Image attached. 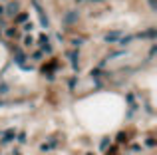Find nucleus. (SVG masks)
<instances>
[{"mask_svg":"<svg viewBox=\"0 0 157 155\" xmlns=\"http://www.w3.org/2000/svg\"><path fill=\"white\" fill-rule=\"evenodd\" d=\"M16 10H18V4H16V2L8 6V12H10V14H12V12H16Z\"/></svg>","mask_w":157,"mask_h":155,"instance_id":"1a4fd4ad","label":"nucleus"},{"mask_svg":"<svg viewBox=\"0 0 157 155\" xmlns=\"http://www.w3.org/2000/svg\"><path fill=\"white\" fill-rule=\"evenodd\" d=\"M2 12H4V8H2V6H0V14H2Z\"/></svg>","mask_w":157,"mask_h":155,"instance_id":"2eb2a0df","label":"nucleus"},{"mask_svg":"<svg viewBox=\"0 0 157 155\" xmlns=\"http://www.w3.org/2000/svg\"><path fill=\"white\" fill-rule=\"evenodd\" d=\"M0 36H2V30H0Z\"/></svg>","mask_w":157,"mask_h":155,"instance_id":"dca6fc26","label":"nucleus"},{"mask_svg":"<svg viewBox=\"0 0 157 155\" xmlns=\"http://www.w3.org/2000/svg\"><path fill=\"white\" fill-rule=\"evenodd\" d=\"M121 32H110L107 36H105V42H117V40H121Z\"/></svg>","mask_w":157,"mask_h":155,"instance_id":"f03ea898","label":"nucleus"},{"mask_svg":"<svg viewBox=\"0 0 157 155\" xmlns=\"http://www.w3.org/2000/svg\"><path fill=\"white\" fill-rule=\"evenodd\" d=\"M66 56L72 60V68H74V70H80V58H78V50H72V52H68Z\"/></svg>","mask_w":157,"mask_h":155,"instance_id":"f257e3e1","label":"nucleus"},{"mask_svg":"<svg viewBox=\"0 0 157 155\" xmlns=\"http://www.w3.org/2000/svg\"><path fill=\"white\" fill-rule=\"evenodd\" d=\"M6 36H8V38H18L20 34L16 32V28H8V30H6Z\"/></svg>","mask_w":157,"mask_h":155,"instance_id":"20e7f679","label":"nucleus"},{"mask_svg":"<svg viewBox=\"0 0 157 155\" xmlns=\"http://www.w3.org/2000/svg\"><path fill=\"white\" fill-rule=\"evenodd\" d=\"M76 20H78V14H76V12H70L68 18H66V24H72V22H76Z\"/></svg>","mask_w":157,"mask_h":155,"instance_id":"7ed1b4c3","label":"nucleus"},{"mask_svg":"<svg viewBox=\"0 0 157 155\" xmlns=\"http://www.w3.org/2000/svg\"><path fill=\"white\" fill-rule=\"evenodd\" d=\"M72 44L74 46H82L84 44V38H72Z\"/></svg>","mask_w":157,"mask_h":155,"instance_id":"423d86ee","label":"nucleus"},{"mask_svg":"<svg viewBox=\"0 0 157 155\" xmlns=\"http://www.w3.org/2000/svg\"><path fill=\"white\" fill-rule=\"evenodd\" d=\"M32 42H34L32 36H26V38H24V46H32Z\"/></svg>","mask_w":157,"mask_h":155,"instance_id":"6e6552de","label":"nucleus"},{"mask_svg":"<svg viewBox=\"0 0 157 155\" xmlns=\"http://www.w3.org/2000/svg\"><path fill=\"white\" fill-rule=\"evenodd\" d=\"M32 28H34L32 24H26V26H24V32H32Z\"/></svg>","mask_w":157,"mask_h":155,"instance_id":"ddd939ff","label":"nucleus"},{"mask_svg":"<svg viewBox=\"0 0 157 155\" xmlns=\"http://www.w3.org/2000/svg\"><path fill=\"white\" fill-rule=\"evenodd\" d=\"M145 143H147V147H155V139H147Z\"/></svg>","mask_w":157,"mask_h":155,"instance_id":"f8f14e48","label":"nucleus"},{"mask_svg":"<svg viewBox=\"0 0 157 155\" xmlns=\"http://www.w3.org/2000/svg\"><path fill=\"white\" fill-rule=\"evenodd\" d=\"M14 133H16L14 129H10V131H6V133H4V139H2V141H4V143H6V141H10L12 137H14Z\"/></svg>","mask_w":157,"mask_h":155,"instance_id":"39448f33","label":"nucleus"},{"mask_svg":"<svg viewBox=\"0 0 157 155\" xmlns=\"http://www.w3.org/2000/svg\"><path fill=\"white\" fill-rule=\"evenodd\" d=\"M42 56H44L42 52H34V54H32V58H34V60H40V58H42Z\"/></svg>","mask_w":157,"mask_h":155,"instance_id":"9d476101","label":"nucleus"},{"mask_svg":"<svg viewBox=\"0 0 157 155\" xmlns=\"http://www.w3.org/2000/svg\"><path fill=\"white\" fill-rule=\"evenodd\" d=\"M26 20H28V14H18L16 22H26Z\"/></svg>","mask_w":157,"mask_h":155,"instance_id":"0eeeda50","label":"nucleus"},{"mask_svg":"<svg viewBox=\"0 0 157 155\" xmlns=\"http://www.w3.org/2000/svg\"><path fill=\"white\" fill-rule=\"evenodd\" d=\"M68 86H70V89H74V88H76V78H72V80H70V84H68Z\"/></svg>","mask_w":157,"mask_h":155,"instance_id":"9b49d317","label":"nucleus"},{"mask_svg":"<svg viewBox=\"0 0 157 155\" xmlns=\"http://www.w3.org/2000/svg\"><path fill=\"white\" fill-rule=\"evenodd\" d=\"M107 143H110V139H104V141H101V149H107Z\"/></svg>","mask_w":157,"mask_h":155,"instance_id":"4468645a","label":"nucleus"}]
</instances>
